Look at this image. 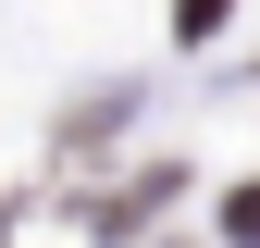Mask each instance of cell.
<instances>
[{"instance_id":"cell-3","label":"cell","mask_w":260,"mask_h":248,"mask_svg":"<svg viewBox=\"0 0 260 248\" xmlns=\"http://www.w3.org/2000/svg\"><path fill=\"white\" fill-rule=\"evenodd\" d=\"M223 13H236V0H174V38H211Z\"/></svg>"},{"instance_id":"cell-2","label":"cell","mask_w":260,"mask_h":248,"mask_svg":"<svg viewBox=\"0 0 260 248\" xmlns=\"http://www.w3.org/2000/svg\"><path fill=\"white\" fill-rule=\"evenodd\" d=\"M223 236H236V248H260V186H236V199H223Z\"/></svg>"},{"instance_id":"cell-1","label":"cell","mask_w":260,"mask_h":248,"mask_svg":"<svg viewBox=\"0 0 260 248\" xmlns=\"http://www.w3.org/2000/svg\"><path fill=\"white\" fill-rule=\"evenodd\" d=\"M161 199H174V174H137V186H112V199H100V236H124V224H149Z\"/></svg>"}]
</instances>
